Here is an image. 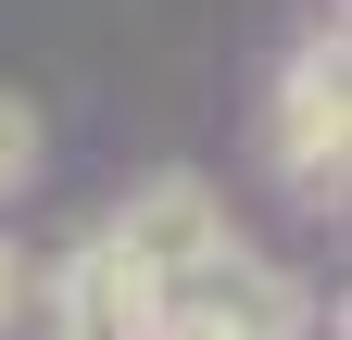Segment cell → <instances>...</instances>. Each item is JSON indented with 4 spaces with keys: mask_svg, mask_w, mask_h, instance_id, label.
Wrapping results in <instances>:
<instances>
[{
    "mask_svg": "<svg viewBox=\"0 0 352 340\" xmlns=\"http://www.w3.org/2000/svg\"><path fill=\"white\" fill-rule=\"evenodd\" d=\"M264 164H277L289 202H340V177H352V51H340V25L302 38V51L277 63V101H264Z\"/></svg>",
    "mask_w": 352,
    "mask_h": 340,
    "instance_id": "1",
    "label": "cell"
},
{
    "mask_svg": "<svg viewBox=\"0 0 352 340\" xmlns=\"http://www.w3.org/2000/svg\"><path fill=\"white\" fill-rule=\"evenodd\" d=\"M38 303H51V340H151V328H164V277H151L113 227H88L63 265H51Z\"/></svg>",
    "mask_w": 352,
    "mask_h": 340,
    "instance_id": "2",
    "label": "cell"
},
{
    "mask_svg": "<svg viewBox=\"0 0 352 340\" xmlns=\"http://www.w3.org/2000/svg\"><path fill=\"white\" fill-rule=\"evenodd\" d=\"M113 240L139 252L151 277H176V265H201V252L227 240V189L189 177V164H164V177H139V189L113 202Z\"/></svg>",
    "mask_w": 352,
    "mask_h": 340,
    "instance_id": "3",
    "label": "cell"
},
{
    "mask_svg": "<svg viewBox=\"0 0 352 340\" xmlns=\"http://www.w3.org/2000/svg\"><path fill=\"white\" fill-rule=\"evenodd\" d=\"M25 189H38V101L0 89V202H25Z\"/></svg>",
    "mask_w": 352,
    "mask_h": 340,
    "instance_id": "4",
    "label": "cell"
},
{
    "mask_svg": "<svg viewBox=\"0 0 352 340\" xmlns=\"http://www.w3.org/2000/svg\"><path fill=\"white\" fill-rule=\"evenodd\" d=\"M25 303H38V277H25V252H13V240H0V340H13V328H25Z\"/></svg>",
    "mask_w": 352,
    "mask_h": 340,
    "instance_id": "5",
    "label": "cell"
}]
</instances>
